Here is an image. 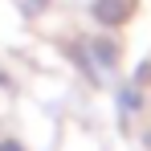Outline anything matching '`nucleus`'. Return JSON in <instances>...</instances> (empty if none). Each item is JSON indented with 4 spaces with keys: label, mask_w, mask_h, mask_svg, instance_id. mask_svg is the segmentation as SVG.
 I'll use <instances>...</instances> for the list:
<instances>
[{
    "label": "nucleus",
    "mask_w": 151,
    "mask_h": 151,
    "mask_svg": "<svg viewBox=\"0 0 151 151\" xmlns=\"http://www.w3.org/2000/svg\"><path fill=\"white\" fill-rule=\"evenodd\" d=\"M0 151H25V147H21V143H12V139H8V143H0Z\"/></svg>",
    "instance_id": "nucleus-4"
},
{
    "label": "nucleus",
    "mask_w": 151,
    "mask_h": 151,
    "mask_svg": "<svg viewBox=\"0 0 151 151\" xmlns=\"http://www.w3.org/2000/svg\"><path fill=\"white\" fill-rule=\"evenodd\" d=\"M123 94H127L123 106H127V110H135V106H139V90H123Z\"/></svg>",
    "instance_id": "nucleus-3"
},
{
    "label": "nucleus",
    "mask_w": 151,
    "mask_h": 151,
    "mask_svg": "<svg viewBox=\"0 0 151 151\" xmlns=\"http://www.w3.org/2000/svg\"><path fill=\"white\" fill-rule=\"evenodd\" d=\"M94 21L106 29H114V25H123V17H127V0H94Z\"/></svg>",
    "instance_id": "nucleus-1"
},
{
    "label": "nucleus",
    "mask_w": 151,
    "mask_h": 151,
    "mask_svg": "<svg viewBox=\"0 0 151 151\" xmlns=\"http://www.w3.org/2000/svg\"><path fill=\"white\" fill-rule=\"evenodd\" d=\"M90 49H94V53L102 57V65H114V45H110V41H94Z\"/></svg>",
    "instance_id": "nucleus-2"
}]
</instances>
